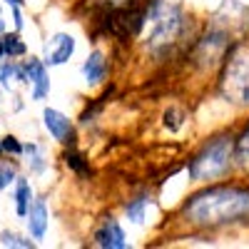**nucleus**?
Returning <instances> with one entry per match:
<instances>
[{"label": "nucleus", "mask_w": 249, "mask_h": 249, "mask_svg": "<svg viewBox=\"0 0 249 249\" xmlns=\"http://www.w3.org/2000/svg\"><path fill=\"white\" fill-rule=\"evenodd\" d=\"M25 222H28V232L33 239H43L45 232H48V224H50V214H48V204L43 199H35L30 204V210L25 214Z\"/></svg>", "instance_id": "1a4fd4ad"}, {"label": "nucleus", "mask_w": 249, "mask_h": 249, "mask_svg": "<svg viewBox=\"0 0 249 249\" xmlns=\"http://www.w3.org/2000/svg\"><path fill=\"white\" fill-rule=\"evenodd\" d=\"M107 70H110V65H107L105 55H102L100 50L90 53L88 60L82 62V77H85L88 85H102L105 77H107Z\"/></svg>", "instance_id": "9d476101"}, {"label": "nucleus", "mask_w": 249, "mask_h": 249, "mask_svg": "<svg viewBox=\"0 0 249 249\" xmlns=\"http://www.w3.org/2000/svg\"><path fill=\"white\" fill-rule=\"evenodd\" d=\"M92 244L100 247V249H124V247H130L127 234H124L122 224L115 217H105L97 224V230L92 232Z\"/></svg>", "instance_id": "39448f33"}, {"label": "nucleus", "mask_w": 249, "mask_h": 249, "mask_svg": "<svg viewBox=\"0 0 249 249\" xmlns=\"http://www.w3.org/2000/svg\"><path fill=\"white\" fill-rule=\"evenodd\" d=\"M43 124H45V130L53 135V140H57L60 144H75V127H72V122L68 115H62L60 110H53V107H45L43 110Z\"/></svg>", "instance_id": "423d86ee"}, {"label": "nucleus", "mask_w": 249, "mask_h": 249, "mask_svg": "<svg viewBox=\"0 0 249 249\" xmlns=\"http://www.w3.org/2000/svg\"><path fill=\"white\" fill-rule=\"evenodd\" d=\"M75 53V37L68 33H57L45 43V65H65Z\"/></svg>", "instance_id": "0eeeda50"}, {"label": "nucleus", "mask_w": 249, "mask_h": 249, "mask_svg": "<svg viewBox=\"0 0 249 249\" xmlns=\"http://www.w3.org/2000/svg\"><path fill=\"white\" fill-rule=\"evenodd\" d=\"M5 57V45H3V40H0V60Z\"/></svg>", "instance_id": "5701e85b"}, {"label": "nucleus", "mask_w": 249, "mask_h": 249, "mask_svg": "<svg viewBox=\"0 0 249 249\" xmlns=\"http://www.w3.org/2000/svg\"><path fill=\"white\" fill-rule=\"evenodd\" d=\"M219 90L227 102L249 107V45L234 43L224 57Z\"/></svg>", "instance_id": "20e7f679"}, {"label": "nucleus", "mask_w": 249, "mask_h": 249, "mask_svg": "<svg viewBox=\"0 0 249 249\" xmlns=\"http://www.w3.org/2000/svg\"><path fill=\"white\" fill-rule=\"evenodd\" d=\"M23 68H25V77L33 88V100H45L48 92H50V75H48L45 60L30 57Z\"/></svg>", "instance_id": "6e6552de"}, {"label": "nucleus", "mask_w": 249, "mask_h": 249, "mask_svg": "<svg viewBox=\"0 0 249 249\" xmlns=\"http://www.w3.org/2000/svg\"><path fill=\"white\" fill-rule=\"evenodd\" d=\"M33 187L25 177H18L15 179V212L18 217H25L28 210H30V204H33Z\"/></svg>", "instance_id": "f8f14e48"}, {"label": "nucleus", "mask_w": 249, "mask_h": 249, "mask_svg": "<svg viewBox=\"0 0 249 249\" xmlns=\"http://www.w3.org/2000/svg\"><path fill=\"white\" fill-rule=\"evenodd\" d=\"M23 147H25V144H20L18 137H13V135L3 137V152H8L13 157H20V155H23Z\"/></svg>", "instance_id": "6ab92c4d"}, {"label": "nucleus", "mask_w": 249, "mask_h": 249, "mask_svg": "<svg viewBox=\"0 0 249 249\" xmlns=\"http://www.w3.org/2000/svg\"><path fill=\"white\" fill-rule=\"evenodd\" d=\"M5 30V18H3V13H0V33Z\"/></svg>", "instance_id": "4be33fe9"}, {"label": "nucleus", "mask_w": 249, "mask_h": 249, "mask_svg": "<svg viewBox=\"0 0 249 249\" xmlns=\"http://www.w3.org/2000/svg\"><path fill=\"white\" fill-rule=\"evenodd\" d=\"M144 45L152 55H167L182 43L187 33V15L179 0H150L142 23Z\"/></svg>", "instance_id": "f03ea898"}, {"label": "nucleus", "mask_w": 249, "mask_h": 249, "mask_svg": "<svg viewBox=\"0 0 249 249\" xmlns=\"http://www.w3.org/2000/svg\"><path fill=\"white\" fill-rule=\"evenodd\" d=\"M234 152H237V164H239V167H244V170H249V124L242 130V135L237 137Z\"/></svg>", "instance_id": "2eb2a0df"}, {"label": "nucleus", "mask_w": 249, "mask_h": 249, "mask_svg": "<svg viewBox=\"0 0 249 249\" xmlns=\"http://www.w3.org/2000/svg\"><path fill=\"white\" fill-rule=\"evenodd\" d=\"M150 212H152V197H147V195L132 197L127 204H124V217H127L132 224H144L150 219Z\"/></svg>", "instance_id": "9b49d317"}, {"label": "nucleus", "mask_w": 249, "mask_h": 249, "mask_svg": "<svg viewBox=\"0 0 249 249\" xmlns=\"http://www.w3.org/2000/svg\"><path fill=\"white\" fill-rule=\"evenodd\" d=\"M65 164H68L70 170H75L77 175H82V177L90 175V164L85 162V157L77 155L75 150H68V152H65Z\"/></svg>", "instance_id": "dca6fc26"}, {"label": "nucleus", "mask_w": 249, "mask_h": 249, "mask_svg": "<svg viewBox=\"0 0 249 249\" xmlns=\"http://www.w3.org/2000/svg\"><path fill=\"white\" fill-rule=\"evenodd\" d=\"M8 184H10V182L5 179V175H3V170H0V192H3V190H5V187H8Z\"/></svg>", "instance_id": "412c9836"}, {"label": "nucleus", "mask_w": 249, "mask_h": 249, "mask_svg": "<svg viewBox=\"0 0 249 249\" xmlns=\"http://www.w3.org/2000/svg\"><path fill=\"white\" fill-rule=\"evenodd\" d=\"M3 45H5V55H10V57H18V55H25L28 53V45L20 40V35H5L3 37Z\"/></svg>", "instance_id": "a211bd4d"}, {"label": "nucleus", "mask_w": 249, "mask_h": 249, "mask_svg": "<svg viewBox=\"0 0 249 249\" xmlns=\"http://www.w3.org/2000/svg\"><path fill=\"white\" fill-rule=\"evenodd\" d=\"M8 5H23V0H8Z\"/></svg>", "instance_id": "b1692460"}, {"label": "nucleus", "mask_w": 249, "mask_h": 249, "mask_svg": "<svg viewBox=\"0 0 249 249\" xmlns=\"http://www.w3.org/2000/svg\"><path fill=\"white\" fill-rule=\"evenodd\" d=\"M132 3H137V0H102V5H105V10L124 8V5H132Z\"/></svg>", "instance_id": "aec40b11"}, {"label": "nucleus", "mask_w": 249, "mask_h": 249, "mask_svg": "<svg viewBox=\"0 0 249 249\" xmlns=\"http://www.w3.org/2000/svg\"><path fill=\"white\" fill-rule=\"evenodd\" d=\"M237 137L234 135H217L212 137L204 147L187 162V177L192 182H217L232 172L237 164V152H234Z\"/></svg>", "instance_id": "7ed1b4c3"}, {"label": "nucleus", "mask_w": 249, "mask_h": 249, "mask_svg": "<svg viewBox=\"0 0 249 249\" xmlns=\"http://www.w3.org/2000/svg\"><path fill=\"white\" fill-rule=\"evenodd\" d=\"M179 217L197 230H222L249 222V184H217L195 192L179 207Z\"/></svg>", "instance_id": "f257e3e1"}, {"label": "nucleus", "mask_w": 249, "mask_h": 249, "mask_svg": "<svg viewBox=\"0 0 249 249\" xmlns=\"http://www.w3.org/2000/svg\"><path fill=\"white\" fill-rule=\"evenodd\" d=\"M0 152H3V140H0Z\"/></svg>", "instance_id": "393cba45"}, {"label": "nucleus", "mask_w": 249, "mask_h": 249, "mask_svg": "<svg viewBox=\"0 0 249 249\" xmlns=\"http://www.w3.org/2000/svg\"><path fill=\"white\" fill-rule=\"evenodd\" d=\"M23 155H28V162H30V172H35V175H40V172H45V157H43V150H40V144H35V142H30V144H25L23 147Z\"/></svg>", "instance_id": "4468645a"}, {"label": "nucleus", "mask_w": 249, "mask_h": 249, "mask_svg": "<svg viewBox=\"0 0 249 249\" xmlns=\"http://www.w3.org/2000/svg\"><path fill=\"white\" fill-rule=\"evenodd\" d=\"M0 247H18V249H33L35 242L33 239H25L15 232H3L0 234Z\"/></svg>", "instance_id": "f3484780"}, {"label": "nucleus", "mask_w": 249, "mask_h": 249, "mask_svg": "<svg viewBox=\"0 0 249 249\" xmlns=\"http://www.w3.org/2000/svg\"><path fill=\"white\" fill-rule=\"evenodd\" d=\"M15 82H28V77H25V68L15 65V62H8V65L0 68V85H3L5 90H10Z\"/></svg>", "instance_id": "ddd939ff"}]
</instances>
